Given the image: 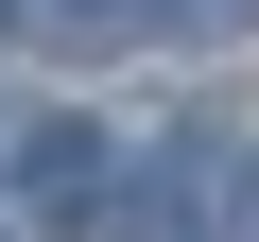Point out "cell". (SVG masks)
Segmentation results:
<instances>
[{"label":"cell","instance_id":"cell-3","mask_svg":"<svg viewBox=\"0 0 259 242\" xmlns=\"http://www.w3.org/2000/svg\"><path fill=\"white\" fill-rule=\"evenodd\" d=\"M156 18H173V35H225V52H242V35H259V0H156Z\"/></svg>","mask_w":259,"mask_h":242},{"label":"cell","instance_id":"cell-1","mask_svg":"<svg viewBox=\"0 0 259 242\" xmlns=\"http://www.w3.org/2000/svg\"><path fill=\"white\" fill-rule=\"evenodd\" d=\"M18 208L35 225H104L121 208V139H104V121H35V139H18Z\"/></svg>","mask_w":259,"mask_h":242},{"label":"cell","instance_id":"cell-4","mask_svg":"<svg viewBox=\"0 0 259 242\" xmlns=\"http://www.w3.org/2000/svg\"><path fill=\"white\" fill-rule=\"evenodd\" d=\"M225 242H259V173H242V208H225Z\"/></svg>","mask_w":259,"mask_h":242},{"label":"cell","instance_id":"cell-2","mask_svg":"<svg viewBox=\"0 0 259 242\" xmlns=\"http://www.w3.org/2000/svg\"><path fill=\"white\" fill-rule=\"evenodd\" d=\"M18 18H35L52 52H121V35H139V18H156V0H18Z\"/></svg>","mask_w":259,"mask_h":242}]
</instances>
